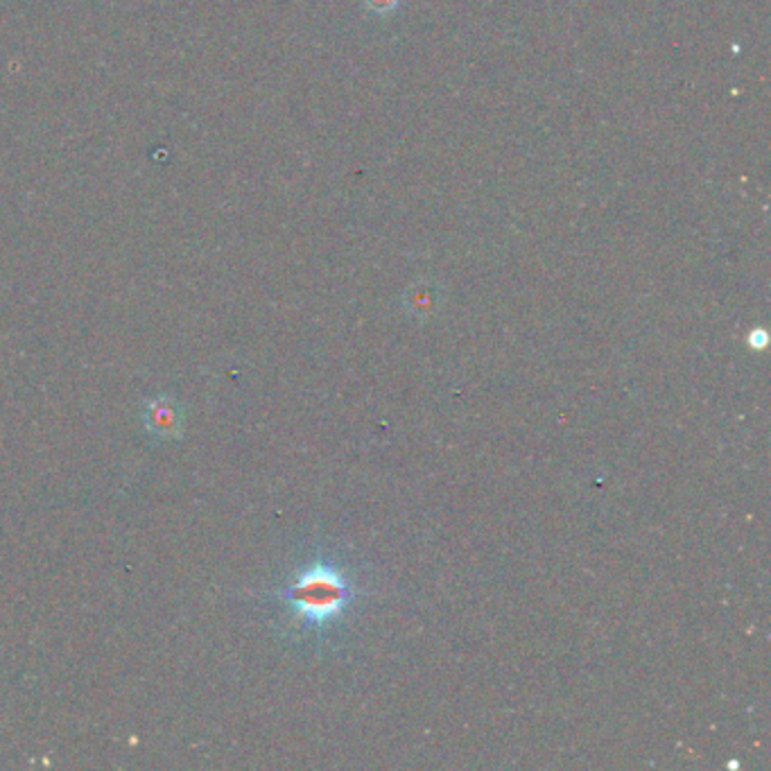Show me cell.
Masks as SVG:
<instances>
[{"instance_id":"3","label":"cell","mask_w":771,"mask_h":771,"mask_svg":"<svg viewBox=\"0 0 771 771\" xmlns=\"http://www.w3.org/2000/svg\"><path fill=\"white\" fill-rule=\"evenodd\" d=\"M363 5L367 8L369 14L378 16V19H388L399 12L401 0H363Z\"/></svg>"},{"instance_id":"2","label":"cell","mask_w":771,"mask_h":771,"mask_svg":"<svg viewBox=\"0 0 771 771\" xmlns=\"http://www.w3.org/2000/svg\"><path fill=\"white\" fill-rule=\"evenodd\" d=\"M143 424L158 439H177L183 432L181 405L170 394H156L145 403Z\"/></svg>"},{"instance_id":"1","label":"cell","mask_w":771,"mask_h":771,"mask_svg":"<svg viewBox=\"0 0 771 771\" xmlns=\"http://www.w3.org/2000/svg\"><path fill=\"white\" fill-rule=\"evenodd\" d=\"M360 589L342 564L333 559H312L283 584L278 600L293 625L301 631L327 633L335 629L358 602Z\"/></svg>"},{"instance_id":"4","label":"cell","mask_w":771,"mask_h":771,"mask_svg":"<svg viewBox=\"0 0 771 771\" xmlns=\"http://www.w3.org/2000/svg\"><path fill=\"white\" fill-rule=\"evenodd\" d=\"M407 299H410V306H412V308H424V310H426V308L432 304V299H435L432 285H430V283L414 285L412 290H410V295H407Z\"/></svg>"},{"instance_id":"5","label":"cell","mask_w":771,"mask_h":771,"mask_svg":"<svg viewBox=\"0 0 771 771\" xmlns=\"http://www.w3.org/2000/svg\"><path fill=\"white\" fill-rule=\"evenodd\" d=\"M749 342H751L754 348H764V346H767V333H764L762 329H760V331H754Z\"/></svg>"}]
</instances>
